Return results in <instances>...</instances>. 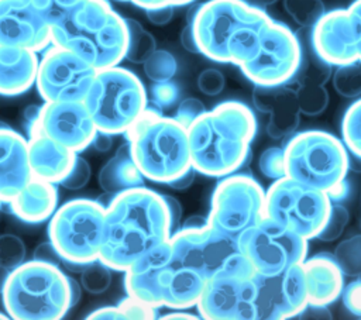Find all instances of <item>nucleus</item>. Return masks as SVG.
Listing matches in <instances>:
<instances>
[{"instance_id": "nucleus-6", "label": "nucleus", "mask_w": 361, "mask_h": 320, "mask_svg": "<svg viewBox=\"0 0 361 320\" xmlns=\"http://www.w3.org/2000/svg\"><path fill=\"white\" fill-rule=\"evenodd\" d=\"M126 137L133 161L152 182L168 185L192 168L186 127L159 109L147 107Z\"/></svg>"}, {"instance_id": "nucleus-12", "label": "nucleus", "mask_w": 361, "mask_h": 320, "mask_svg": "<svg viewBox=\"0 0 361 320\" xmlns=\"http://www.w3.org/2000/svg\"><path fill=\"white\" fill-rule=\"evenodd\" d=\"M265 217V190L251 176H223L212 195L207 223L217 231L238 240Z\"/></svg>"}, {"instance_id": "nucleus-45", "label": "nucleus", "mask_w": 361, "mask_h": 320, "mask_svg": "<svg viewBox=\"0 0 361 320\" xmlns=\"http://www.w3.org/2000/svg\"><path fill=\"white\" fill-rule=\"evenodd\" d=\"M340 296L344 307L351 314L361 317V278L345 285Z\"/></svg>"}, {"instance_id": "nucleus-58", "label": "nucleus", "mask_w": 361, "mask_h": 320, "mask_svg": "<svg viewBox=\"0 0 361 320\" xmlns=\"http://www.w3.org/2000/svg\"><path fill=\"white\" fill-rule=\"evenodd\" d=\"M8 272H10L8 269L0 266V293H1V290H3V286H4V283H6V279H7V276H8Z\"/></svg>"}, {"instance_id": "nucleus-34", "label": "nucleus", "mask_w": 361, "mask_h": 320, "mask_svg": "<svg viewBox=\"0 0 361 320\" xmlns=\"http://www.w3.org/2000/svg\"><path fill=\"white\" fill-rule=\"evenodd\" d=\"M343 142L355 158L361 159V99L355 100L344 113L341 121Z\"/></svg>"}, {"instance_id": "nucleus-22", "label": "nucleus", "mask_w": 361, "mask_h": 320, "mask_svg": "<svg viewBox=\"0 0 361 320\" xmlns=\"http://www.w3.org/2000/svg\"><path fill=\"white\" fill-rule=\"evenodd\" d=\"M252 101L258 111L268 114L267 133L271 138L281 140L296 131L300 123V110L293 87L285 85H255Z\"/></svg>"}, {"instance_id": "nucleus-11", "label": "nucleus", "mask_w": 361, "mask_h": 320, "mask_svg": "<svg viewBox=\"0 0 361 320\" xmlns=\"http://www.w3.org/2000/svg\"><path fill=\"white\" fill-rule=\"evenodd\" d=\"M331 203L326 192L283 176L265 190V217L309 241L323 230Z\"/></svg>"}, {"instance_id": "nucleus-14", "label": "nucleus", "mask_w": 361, "mask_h": 320, "mask_svg": "<svg viewBox=\"0 0 361 320\" xmlns=\"http://www.w3.org/2000/svg\"><path fill=\"white\" fill-rule=\"evenodd\" d=\"M238 247L258 275H276L307 257V240L264 217L240 235Z\"/></svg>"}, {"instance_id": "nucleus-43", "label": "nucleus", "mask_w": 361, "mask_h": 320, "mask_svg": "<svg viewBox=\"0 0 361 320\" xmlns=\"http://www.w3.org/2000/svg\"><path fill=\"white\" fill-rule=\"evenodd\" d=\"M224 85H226L224 75L214 68L204 69L197 76V87L206 96L220 94L224 89Z\"/></svg>"}, {"instance_id": "nucleus-31", "label": "nucleus", "mask_w": 361, "mask_h": 320, "mask_svg": "<svg viewBox=\"0 0 361 320\" xmlns=\"http://www.w3.org/2000/svg\"><path fill=\"white\" fill-rule=\"evenodd\" d=\"M126 24L128 32L126 59L133 63H144L157 49L155 38L137 20L126 18Z\"/></svg>"}, {"instance_id": "nucleus-55", "label": "nucleus", "mask_w": 361, "mask_h": 320, "mask_svg": "<svg viewBox=\"0 0 361 320\" xmlns=\"http://www.w3.org/2000/svg\"><path fill=\"white\" fill-rule=\"evenodd\" d=\"M207 223V217L202 216H190L186 219V221L182 224V228H197Z\"/></svg>"}, {"instance_id": "nucleus-54", "label": "nucleus", "mask_w": 361, "mask_h": 320, "mask_svg": "<svg viewBox=\"0 0 361 320\" xmlns=\"http://www.w3.org/2000/svg\"><path fill=\"white\" fill-rule=\"evenodd\" d=\"M92 145L99 152H107L111 148V145H113V135H110L107 133L97 131L94 138H93V141H92Z\"/></svg>"}, {"instance_id": "nucleus-1", "label": "nucleus", "mask_w": 361, "mask_h": 320, "mask_svg": "<svg viewBox=\"0 0 361 320\" xmlns=\"http://www.w3.org/2000/svg\"><path fill=\"white\" fill-rule=\"evenodd\" d=\"M104 206V241L99 259L111 271L124 272L172 235L164 195L145 186L113 195Z\"/></svg>"}, {"instance_id": "nucleus-23", "label": "nucleus", "mask_w": 361, "mask_h": 320, "mask_svg": "<svg viewBox=\"0 0 361 320\" xmlns=\"http://www.w3.org/2000/svg\"><path fill=\"white\" fill-rule=\"evenodd\" d=\"M32 178L28 140L0 123V196L7 203Z\"/></svg>"}, {"instance_id": "nucleus-44", "label": "nucleus", "mask_w": 361, "mask_h": 320, "mask_svg": "<svg viewBox=\"0 0 361 320\" xmlns=\"http://www.w3.org/2000/svg\"><path fill=\"white\" fill-rule=\"evenodd\" d=\"M204 111H206V107L200 100H197L195 97H189V99H185V100L180 101V104L178 106V110H176L173 117L182 125H185L188 128Z\"/></svg>"}, {"instance_id": "nucleus-21", "label": "nucleus", "mask_w": 361, "mask_h": 320, "mask_svg": "<svg viewBox=\"0 0 361 320\" xmlns=\"http://www.w3.org/2000/svg\"><path fill=\"white\" fill-rule=\"evenodd\" d=\"M49 45V21L32 0H0V47L38 52Z\"/></svg>"}, {"instance_id": "nucleus-42", "label": "nucleus", "mask_w": 361, "mask_h": 320, "mask_svg": "<svg viewBox=\"0 0 361 320\" xmlns=\"http://www.w3.org/2000/svg\"><path fill=\"white\" fill-rule=\"evenodd\" d=\"M90 175H92V169L89 162L85 158L76 155V159L71 172L59 185H62L65 189H69V190H79L83 186H86V183L90 179Z\"/></svg>"}, {"instance_id": "nucleus-17", "label": "nucleus", "mask_w": 361, "mask_h": 320, "mask_svg": "<svg viewBox=\"0 0 361 320\" xmlns=\"http://www.w3.org/2000/svg\"><path fill=\"white\" fill-rule=\"evenodd\" d=\"M255 272L223 271L210 276L196 303L197 313L210 320H257Z\"/></svg>"}, {"instance_id": "nucleus-10", "label": "nucleus", "mask_w": 361, "mask_h": 320, "mask_svg": "<svg viewBox=\"0 0 361 320\" xmlns=\"http://www.w3.org/2000/svg\"><path fill=\"white\" fill-rule=\"evenodd\" d=\"M285 176L329 193L345 179L350 158L343 141L320 130L293 135L283 148Z\"/></svg>"}, {"instance_id": "nucleus-9", "label": "nucleus", "mask_w": 361, "mask_h": 320, "mask_svg": "<svg viewBox=\"0 0 361 320\" xmlns=\"http://www.w3.org/2000/svg\"><path fill=\"white\" fill-rule=\"evenodd\" d=\"M97 131L126 134L148 107L147 92L140 78L118 65L96 72L83 99Z\"/></svg>"}, {"instance_id": "nucleus-32", "label": "nucleus", "mask_w": 361, "mask_h": 320, "mask_svg": "<svg viewBox=\"0 0 361 320\" xmlns=\"http://www.w3.org/2000/svg\"><path fill=\"white\" fill-rule=\"evenodd\" d=\"M331 78L336 92L343 97L354 99L361 96V59L337 66Z\"/></svg>"}, {"instance_id": "nucleus-51", "label": "nucleus", "mask_w": 361, "mask_h": 320, "mask_svg": "<svg viewBox=\"0 0 361 320\" xmlns=\"http://www.w3.org/2000/svg\"><path fill=\"white\" fill-rule=\"evenodd\" d=\"M131 3H134L135 6L147 10V8H152V7H161V6H182V4H188L193 0H130Z\"/></svg>"}, {"instance_id": "nucleus-28", "label": "nucleus", "mask_w": 361, "mask_h": 320, "mask_svg": "<svg viewBox=\"0 0 361 320\" xmlns=\"http://www.w3.org/2000/svg\"><path fill=\"white\" fill-rule=\"evenodd\" d=\"M144 176L131 158L128 144H123L113 158H110L100 169L97 180L100 187L109 195L144 186Z\"/></svg>"}, {"instance_id": "nucleus-57", "label": "nucleus", "mask_w": 361, "mask_h": 320, "mask_svg": "<svg viewBox=\"0 0 361 320\" xmlns=\"http://www.w3.org/2000/svg\"><path fill=\"white\" fill-rule=\"evenodd\" d=\"M199 316L197 314H190V313H186V312H172V313H168V314H164L161 319H197Z\"/></svg>"}, {"instance_id": "nucleus-49", "label": "nucleus", "mask_w": 361, "mask_h": 320, "mask_svg": "<svg viewBox=\"0 0 361 320\" xmlns=\"http://www.w3.org/2000/svg\"><path fill=\"white\" fill-rule=\"evenodd\" d=\"M173 6H161V7H152L145 10V16L149 20V23L155 25H165L168 24L173 17Z\"/></svg>"}, {"instance_id": "nucleus-37", "label": "nucleus", "mask_w": 361, "mask_h": 320, "mask_svg": "<svg viewBox=\"0 0 361 320\" xmlns=\"http://www.w3.org/2000/svg\"><path fill=\"white\" fill-rule=\"evenodd\" d=\"M283 7L302 28H312L326 13L322 0H283Z\"/></svg>"}, {"instance_id": "nucleus-15", "label": "nucleus", "mask_w": 361, "mask_h": 320, "mask_svg": "<svg viewBox=\"0 0 361 320\" xmlns=\"http://www.w3.org/2000/svg\"><path fill=\"white\" fill-rule=\"evenodd\" d=\"M300 62L298 35L285 24L269 20L261 31L254 56L240 66L254 85H285L293 79Z\"/></svg>"}, {"instance_id": "nucleus-7", "label": "nucleus", "mask_w": 361, "mask_h": 320, "mask_svg": "<svg viewBox=\"0 0 361 320\" xmlns=\"http://www.w3.org/2000/svg\"><path fill=\"white\" fill-rule=\"evenodd\" d=\"M72 279L61 266L31 259L8 272L1 299L16 320H58L73 303Z\"/></svg>"}, {"instance_id": "nucleus-8", "label": "nucleus", "mask_w": 361, "mask_h": 320, "mask_svg": "<svg viewBox=\"0 0 361 320\" xmlns=\"http://www.w3.org/2000/svg\"><path fill=\"white\" fill-rule=\"evenodd\" d=\"M106 206L78 197L63 203L49 219L48 237L63 266L80 272L100 257L104 241Z\"/></svg>"}, {"instance_id": "nucleus-30", "label": "nucleus", "mask_w": 361, "mask_h": 320, "mask_svg": "<svg viewBox=\"0 0 361 320\" xmlns=\"http://www.w3.org/2000/svg\"><path fill=\"white\" fill-rule=\"evenodd\" d=\"M157 309L131 297L127 295L126 299L118 302L116 306H106L93 310L86 319L92 320H117V319H155Z\"/></svg>"}, {"instance_id": "nucleus-18", "label": "nucleus", "mask_w": 361, "mask_h": 320, "mask_svg": "<svg viewBox=\"0 0 361 320\" xmlns=\"http://www.w3.org/2000/svg\"><path fill=\"white\" fill-rule=\"evenodd\" d=\"M257 320H283L299 316L309 304L302 264L276 275L255 273Z\"/></svg>"}, {"instance_id": "nucleus-25", "label": "nucleus", "mask_w": 361, "mask_h": 320, "mask_svg": "<svg viewBox=\"0 0 361 320\" xmlns=\"http://www.w3.org/2000/svg\"><path fill=\"white\" fill-rule=\"evenodd\" d=\"M310 306H329L344 288V273L333 254L320 252L302 262Z\"/></svg>"}, {"instance_id": "nucleus-62", "label": "nucleus", "mask_w": 361, "mask_h": 320, "mask_svg": "<svg viewBox=\"0 0 361 320\" xmlns=\"http://www.w3.org/2000/svg\"><path fill=\"white\" fill-rule=\"evenodd\" d=\"M1 203H3V200H1V196H0V204H1Z\"/></svg>"}, {"instance_id": "nucleus-20", "label": "nucleus", "mask_w": 361, "mask_h": 320, "mask_svg": "<svg viewBox=\"0 0 361 320\" xmlns=\"http://www.w3.org/2000/svg\"><path fill=\"white\" fill-rule=\"evenodd\" d=\"M314 51L330 65L340 66L361 59V38L348 8L324 13L310 28Z\"/></svg>"}, {"instance_id": "nucleus-5", "label": "nucleus", "mask_w": 361, "mask_h": 320, "mask_svg": "<svg viewBox=\"0 0 361 320\" xmlns=\"http://www.w3.org/2000/svg\"><path fill=\"white\" fill-rule=\"evenodd\" d=\"M206 281L179 261L169 240L148 251L124 271L127 295L154 309L183 310L196 306Z\"/></svg>"}, {"instance_id": "nucleus-47", "label": "nucleus", "mask_w": 361, "mask_h": 320, "mask_svg": "<svg viewBox=\"0 0 361 320\" xmlns=\"http://www.w3.org/2000/svg\"><path fill=\"white\" fill-rule=\"evenodd\" d=\"M152 99L154 103L158 106V109L168 107L178 99V89L171 80L168 82H159L152 86Z\"/></svg>"}, {"instance_id": "nucleus-29", "label": "nucleus", "mask_w": 361, "mask_h": 320, "mask_svg": "<svg viewBox=\"0 0 361 320\" xmlns=\"http://www.w3.org/2000/svg\"><path fill=\"white\" fill-rule=\"evenodd\" d=\"M300 44V62L293 76L299 85H324L333 73V65L326 62L313 48L310 41V28H303L298 35Z\"/></svg>"}, {"instance_id": "nucleus-38", "label": "nucleus", "mask_w": 361, "mask_h": 320, "mask_svg": "<svg viewBox=\"0 0 361 320\" xmlns=\"http://www.w3.org/2000/svg\"><path fill=\"white\" fill-rule=\"evenodd\" d=\"M111 283V269L103 264L100 259H96L85 265L80 271V286L92 293L99 295L109 289Z\"/></svg>"}, {"instance_id": "nucleus-26", "label": "nucleus", "mask_w": 361, "mask_h": 320, "mask_svg": "<svg viewBox=\"0 0 361 320\" xmlns=\"http://www.w3.org/2000/svg\"><path fill=\"white\" fill-rule=\"evenodd\" d=\"M10 211L24 223L38 224L55 213L58 190L54 183L31 178L23 189L7 202Z\"/></svg>"}, {"instance_id": "nucleus-19", "label": "nucleus", "mask_w": 361, "mask_h": 320, "mask_svg": "<svg viewBox=\"0 0 361 320\" xmlns=\"http://www.w3.org/2000/svg\"><path fill=\"white\" fill-rule=\"evenodd\" d=\"M28 130H37L79 154L92 145L97 128L83 101H44Z\"/></svg>"}, {"instance_id": "nucleus-56", "label": "nucleus", "mask_w": 361, "mask_h": 320, "mask_svg": "<svg viewBox=\"0 0 361 320\" xmlns=\"http://www.w3.org/2000/svg\"><path fill=\"white\" fill-rule=\"evenodd\" d=\"M348 10L357 23V27L360 31V38H361V0H354V3L348 7Z\"/></svg>"}, {"instance_id": "nucleus-50", "label": "nucleus", "mask_w": 361, "mask_h": 320, "mask_svg": "<svg viewBox=\"0 0 361 320\" xmlns=\"http://www.w3.org/2000/svg\"><path fill=\"white\" fill-rule=\"evenodd\" d=\"M164 199L166 202L168 210H169V217H171V228H172V234L178 230V226L180 224V217H182V207L180 203L169 196V195H164Z\"/></svg>"}, {"instance_id": "nucleus-2", "label": "nucleus", "mask_w": 361, "mask_h": 320, "mask_svg": "<svg viewBox=\"0 0 361 320\" xmlns=\"http://www.w3.org/2000/svg\"><path fill=\"white\" fill-rule=\"evenodd\" d=\"M186 130L195 171L223 178L234 173L248 158L257 120L248 106L233 100L206 110Z\"/></svg>"}, {"instance_id": "nucleus-33", "label": "nucleus", "mask_w": 361, "mask_h": 320, "mask_svg": "<svg viewBox=\"0 0 361 320\" xmlns=\"http://www.w3.org/2000/svg\"><path fill=\"white\" fill-rule=\"evenodd\" d=\"M344 275L361 276V234L341 241L333 254Z\"/></svg>"}, {"instance_id": "nucleus-39", "label": "nucleus", "mask_w": 361, "mask_h": 320, "mask_svg": "<svg viewBox=\"0 0 361 320\" xmlns=\"http://www.w3.org/2000/svg\"><path fill=\"white\" fill-rule=\"evenodd\" d=\"M25 261V244L16 234L0 235V266L8 271Z\"/></svg>"}, {"instance_id": "nucleus-4", "label": "nucleus", "mask_w": 361, "mask_h": 320, "mask_svg": "<svg viewBox=\"0 0 361 320\" xmlns=\"http://www.w3.org/2000/svg\"><path fill=\"white\" fill-rule=\"evenodd\" d=\"M269 20L262 8L245 0H210L196 10L190 24L199 54L240 68L254 56Z\"/></svg>"}, {"instance_id": "nucleus-40", "label": "nucleus", "mask_w": 361, "mask_h": 320, "mask_svg": "<svg viewBox=\"0 0 361 320\" xmlns=\"http://www.w3.org/2000/svg\"><path fill=\"white\" fill-rule=\"evenodd\" d=\"M348 221H350L348 210L343 204L331 203L327 221H326L323 230L320 231V234L317 235V238L322 241H326V242L337 240L343 234Z\"/></svg>"}, {"instance_id": "nucleus-53", "label": "nucleus", "mask_w": 361, "mask_h": 320, "mask_svg": "<svg viewBox=\"0 0 361 320\" xmlns=\"http://www.w3.org/2000/svg\"><path fill=\"white\" fill-rule=\"evenodd\" d=\"M196 173H197V172H196L195 168L192 166V168H189L186 172H183L180 176H178L175 180H172V182L168 183V185H169L171 187L176 189V190H185V189H188V187L193 183Z\"/></svg>"}, {"instance_id": "nucleus-24", "label": "nucleus", "mask_w": 361, "mask_h": 320, "mask_svg": "<svg viewBox=\"0 0 361 320\" xmlns=\"http://www.w3.org/2000/svg\"><path fill=\"white\" fill-rule=\"evenodd\" d=\"M28 131V156L32 176L54 185L61 183L71 172L78 154L41 131Z\"/></svg>"}, {"instance_id": "nucleus-3", "label": "nucleus", "mask_w": 361, "mask_h": 320, "mask_svg": "<svg viewBox=\"0 0 361 320\" xmlns=\"http://www.w3.org/2000/svg\"><path fill=\"white\" fill-rule=\"evenodd\" d=\"M51 44L72 51L96 70L126 58L127 24L107 0H79L51 21Z\"/></svg>"}, {"instance_id": "nucleus-52", "label": "nucleus", "mask_w": 361, "mask_h": 320, "mask_svg": "<svg viewBox=\"0 0 361 320\" xmlns=\"http://www.w3.org/2000/svg\"><path fill=\"white\" fill-rule=\"evenodd\" d=\"M180 44L182 47L192 52V54H199V49H197V44H196V39H195V34H193V28H192V24L189 23L186 27H183V30L180 31Z\"/></svg>"}, {"instance_id": "nucleus-16", "label": "nucleus", "mask_w": 361, "mask_h": 320, "mask_svg": "<svg viewBox=\"0 0 361 320\" xmlns=\"http://www.w3.org/2000/svg\"><path fill=\"white\" fill-rule=\"evenodd\" d=\"M96 72L79 55L51 44L38 62L35 86L44 101H83Z\"/></svg>"}, {"instance_id": "nucleus-36", "label": "nucleus", "mask_w": 361, "mask_h": 320, "mask_svg": "<svg viewBox=\"0 0 361 320\" xmlns=\"http://www.w3.org/2000/svg\"><path fill=\"white\" fill-rule=\"evenodd\" d=\"M142 65L147 78L155 83L171 80L178 68L175 56L165 49H155Z\"/></svg>"}, {"instance_id": "nucleus-61", "label": "nucleus", "mask_w": 361, "mask_h": 320, "mask_svg": "<svg viewBox=\"0 0 361 320\" xmlns=\"http://www.w3.org/2000/svg\"><path fill=\"white\" fill-rule=\"evenodd\" d=\"M118 1H130V0H118Z\"/></svg>"}, {"instance_id": "nucleus-27", "label": "nucleus", "mask_w": 361, "mask_h": 320, "mask_svg": "<svg viewBox=\"0 0 361 320\" xmlns=\"http://www.w3.org/2000/svg\"><path fill=\"white\" fill-rule=\"evenodd\" d=\"M37 52L20 47H0V94L18 96L34 83L38 70Z\"/></svg>"}, {"instance_id": "nucleus-46", "label": "nucleus", "mask_w": 361, "mask_h": 320, "mask_svg": "<svg viewBox=\"0 0 361 320\" xmlns=\"http://www.w3.org/2000/svg\"><path fill=\"white\" fill-rule=\"evenodd\" d=\"M32 1L51 24L52 20H55L63 11L75 6L79 0H32Z\"/></svg>"}, {"instance_id": "nucleus-60", "label": "nucleus", "mask_w": 361, "mask_h": 320, "mask_svg": "<svg viewBox=\"0 0 361 320\" xmlns=\"http://www.w3.org/2000/svg\"><path fill=\"white\" fill-rule=\"evenodd\" d=\"M0 319H8V316H6V314H3V313H0Z\"/></svg>"}, {"instance_id": "nucleus-59", "label": "nucleus", "mask_w": 361, "mask_h": 320, "mask_svg": "<svg viewBox=\"0 0 361 320\" xmlns=\"http://www.w3.org/2000/svg\"><path fill=\"white\" fill-rule=\"evenodd\" d=\"M245 1H247V0H245ZM275 1H276V0H250L248 3L261 8V6H268V4H272V3H275Z\"/></svg>"}, {"instance_id": "nucleus-35", "label": "nucleus", "mask_w": 361, "mask_h": 320, "mask_svg": "<svg viewBox=\"0 0 361 320\" xmlns=\"http://www.w3.org/2000/svg\"><path fill=\"white\" fill-rule=\"evenodd\" d=\"M299 110L305 116H317L329 104V93L324 85H299L295 89Z\"/></svg>"}, {"instance_id": "nucleus-13", "label": "nucleus", "mask_w": 361, "mask_h": 320, "mask_svg": "<svg viewBox=\"0 0 361 320\" xmlns=\"http://www.w3.org/2000/svg\"><path fill=\"white\" fill-rule=\"evenodd\" d=\"M173 254L203 278L223 271H252L240 251L238 241L217 231L209 223L197 228H178L169 237Z\"/></svg>"}, {"instance_id": "nucleus-48", "label": "nucleus", "mask_w": 361, "mask_h": 320, "mask_svg": "<svg viewBox=\"0 0 361 320\" xmlns=\"http://www.w3.org/2000/svg\"><path fill=\"white\" fill-rule=\"evenodd\" d=\"M32 259H38V261L49 262V264H54V265H58V266H61V265L63 266L62 259H61V257L58 255V252H56V250L54 248V245L51 244V241H47V242L39 244V245L34 250Z\"/></svg>"}, {"instance_id": "nucleus-41", "label": "nucleus", "mask_w": 361, "mask_h": 320, "mask_svg": "<svg viewBox=\"0 0 361 320\" xmlns=\"http://www.w3.org/2000/svg\"><path fill=\"white\" fill-rule=\"evenodd\" d=\"M258 166L261 173L265 175L267 178H271L274 180L283 178L285 176L283 148H278V147L267 148L258 159Z\"/></svg>"}]
</instances>
